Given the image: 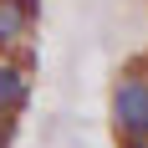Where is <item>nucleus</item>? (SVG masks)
<instances>
[{
	"label": "nucleus",
	"instance_id": "3",
	"mask_svg": "<svg viewBox=\"0 0 148 148\" xmlns=\"http://www.w3.org/2000/svg\"><path fill=\"white\" fill-rule=\"evenodd\" d=\"M31 15L21 10V0H0V46H15L21 36H26Z\"/></svg>",
	"mask_w": 148,
	"mask_h": 148
},
{
	"label": "nucleus",
	"instance_id": "1",
	"mask_svg": "<svg viewBox=\"0 0 148 148\" xmlns=\"http://www.w3.org/2000/svg\"><path fill=\"white\" fill-rule=\"evenodd\" d=\"M112 118H118V133H148V82L143 77H128L118 87Z\"/></svg>",
	"mask_w": 148,
	"mask_h": 148
},
{
	"label": "nucleus",
	"instance_id": "4",
	"mask_svg": "<svg viewBox=\"0 0 148 148\" xmlns=\"http://www.w3.org/2000/svg\"><path fill=\"white\" fill-rule=\"evenodd\" d=\"M123 148H148V133H123Z\"/></svg>",
	"mask_w": 148,
	"mask_h": 148
},
{
	"label": "nucleus",
	"instance_id": "5",
	"mask_svg": "<svg viewBox=\"0 0 148 148\" xmlns=\"http://www.w3.org/2000/svg\"><path fill=\"white\" fill-rule=\"evenodd\" d=\"M10 143V118H5V112H0V148Z\"/></svg>",
	"mask_w": 148,
	"mask_h": 148
},
{
	"label": "nucleus",
	"instance_id": "2",
	"mask_svg": "<svg viewBox=\"0 0 148 148\" xmlns=\"http://www.w3.org/2000/svg\"><path fill=\"white\" fill-rule=\"evenodd\" d=\"M26 92H31L26 72H15V66H0V112H5V118L26 107Z\"/></svg>",
	"mask_w": 148,
	"mask_h": 148
}]
</instances>
